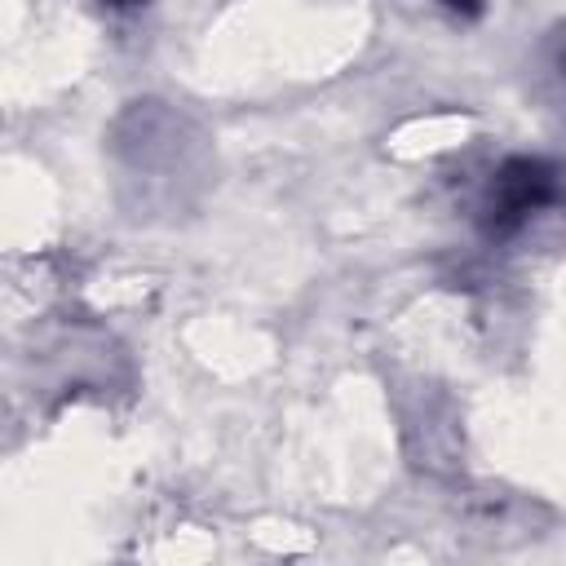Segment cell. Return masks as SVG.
Listing matches in <instances>:
<instances>
[{
  "mask_svg": "<svg viewBox=\"0 0 566 566\" xmlns=\"http://www.w3.org/2000/svg\"><path fill=\"white\" fill-rule=\"evenodd\" d=\"M553 75L566 88V31H557V40H553Z\"/></svg>",
  "mask_w": 566,
  "mask_h": 566,
  "instance_id": "2",
  "label": "cell"
},
{
  "mask_svg": "<svg viewBox=\"0 0 566 566\" xmlns=\"http://www.w3.org/2000/svg\"><path fill=\"white\" fill-rule=\"evenodd\" d=\"M566 195V168L544 155H509L478 203V226L486 239H513L526 230L531 217L553 208Z\"/></svg>",
  "mask_w": 566,
  "mask_h": 566,
  "instance_id": "1",
  "label": "cell"
},
{
  "mask_svg": "<svg viewBox=\"0 0 566 566\" xmlns=\"http://www.w3.org/2000/svg\"><path fill=\"white\" fill-rule=\"evenodd\" d=\"M442 4H447V9H469V13H478V9H482L478 0H442Z\"/></svg>",
  "mask_w": 566,
  "mask_h": 566,
  "instance_id": "3",
  "label": "cell"
},
{
  "mask_svg": "<svg viewBox=\"0 0 566 566\" xmlns=\"http://www.w3.org/2000/svg\"><path fill=\"white\" fill-rule=\"evenodd\" d=\"M102 4H111V9H133V4H146V0H102Z\"/></svg>",
  "mask_w": 566,
  "mask_h": 566,
  "instance_id": "4",
  "label": "cell"
}]
</instances>
